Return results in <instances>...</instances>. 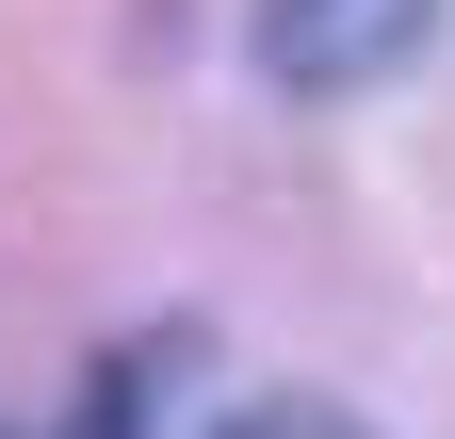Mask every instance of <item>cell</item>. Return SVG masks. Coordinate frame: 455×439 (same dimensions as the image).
I'll use <instances>...</instances> for the list:
<instances>
[{
	"instance_id": "obj_2",
	"label": "cell",
	"mask_w": 455,
	"mask_h": 439,
	"mask_svg": "<svg viewBox=\"0 0 455 439\" xmlns=\"http://www.w3.org/2000/svg\"><path fill=\"white\" fill-rule=\"evenodd\" d=\"M212 439H358V423H341L325 391H260V407H228Z\"/></svg>"
},
{
	"instance_id": "obj_3",
	"label": "cell",
	"mask_w": 455,
	"mask_h": 439,
	"mask_svg": "<svg viewBox=\"0 0 455 439\" xmlns=\"http://www.w3.org/2000/svg\"><path fill=\"white\" fill-rule=\"evenodd\" d=\"M131 423H147V358H114L98 391H82V423H66V439H131Z\"/></svg>"
},
{
	"instance_id": "obj_1",
	"label": "cell",
	"mask_w": 455,
	"mask_h": 439,
	"mask_svg": "<svg viewBox=\"0 0 455 439\" xmlns=\"http://www.w3.org/2000/svg\"><path fill=\"white\" fill-rule=\"evenodd\" d=\"M439 33V0H260V82L276 98H358Z\"/></svg>"
}]
</instances>
